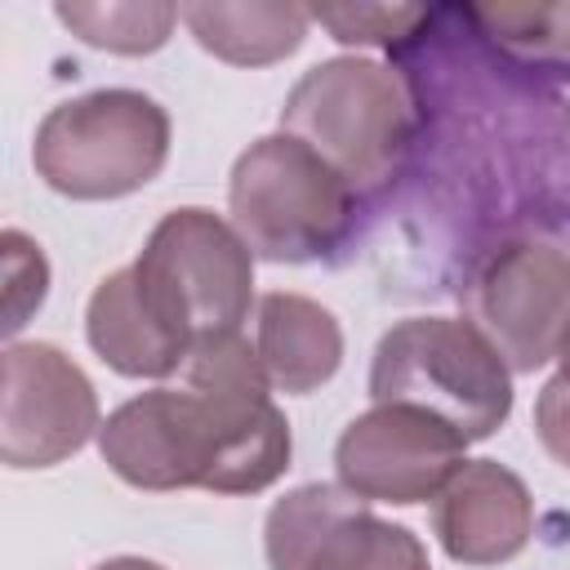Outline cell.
Instances as JSON below:
<instances>
[{"mask_svg":"<svg viewBox=\"0 0 570 570\" xmlns=\"http://www.w3.org/2000/svg\"><path fill=\"white\" fill-rule=\"evenodd\" d=\"M102 463L134 490L263 494L289 468L294 436L272 401L254 343L236 334L196 338L183 387L129 396L98 423Z\"/></svg>","mask_w":570,"mask_h":570,"instance_id":"6da1fadb","label":"cell"},{"mask_svg":"<svg viewBox=\"0 0 570 570\" xmlns=\"http://www.w3.org/2000/svg\"><path fill=\"white\" fill-rule=\"evenodd\" d=\"M281 134L316 151L356 200H379L419 142V102L387 62L338 53L307 67L281 102Z\"/></svg>","mask_w":570,"mask_h":570,"instance_id":"7a4b0ae2","label":"cell"},{"mask_svg":"<svg viewBox=\"0 0 570 570\" xmlns=\"http://www.w3.org/2000/svg\"><path fill=\"white\" fill-rule=\"evenodd\" d=\"M352 187L298 138H254L227 178V223L254 258L316 263L330 258L356 227Z\"/></svg>","mask_w":570,"mask_h":570,"instance_id":"3957f363","label":"cell"},{"mask_svg":"<svg viewBox=\"0 0 570 570\" xmlns=\"http://www.w3.org/2000/svg\"><path fill=\"white\" fill-rule=\"evenodd\" d=\"M370 401L428 410L463 441H485L512 414V374L463 316H405L374 347Z\"/></svg>","mask_w":570,"mask_h":570,"instance_id":"277c9868","label":"cell"},{"mask_svg":"<svg viewBox=\"0 0 570 570\" xmlns=\"http://www.w3.org/2000/svg\"><path fill=\"white\" fill-rule=\"evenodd\" d=\"M169 111L142 89H89L45 111L31 165L58 196L120 200L169 160Z\"/></svg>","mask_w":570,"mask_h":570,"instance_id":"5b68a950","label":"cell"},{"mask_svg":"<svg viewBox=\"0 0 570 570\" xmlns=\"http://www.w3.org/2000/svg\"><path fill=\"white\" fill-rule=\"evenodd\" d=\"M142 298L187 343L236 334L254 307V254L205 205L169 209L129 263Z\"/></svg>","mask_w":570,"mask_h":570,"instance_id":"8992f818","label":"cell"},{"mask_svg":"<svg viewBox=\"0 0 570 570\" xmlns=\"http://www.w3.org/2000/svg\"><path fill=\"white\" fill-rule=\"evenodd\" d=\"M566 285L561 240L512 236L494 245L459 289L463 321L499 352L508 374H534L561 356Z\"/></svg>","mask_w":570,"mask_h":570,"instance_id":"52a82bcc","label":"cell"},{"mask_svg":"<svg viewBox=\"0 0 570 570\" xmlns=\"http://www.w3.org/2000/svg\"><path fill=\"white\" fill-rule=\"evenodd\" d=\"M263 552L272 570H432L410 525L325 481L298 485L267 508Z\"/></svg>","mask_w":570,"mask_h":570,"instance_id":"ba28073f","label":"cell"},{"mask_svg":"<svg viewBox=\"0 0 570 570\" xmlns=\"http://www.w3.org/2000/svg\"><path fill=\"white\" fill-rule=\"evenodd\" d=\"M98 392L89 374L53 343H13L0 352V463L31 472L58 468L98 432Z\"/></svg>","mask_w":570,"mask_h":570,"instance_id":"9c48e42d","label":"cell"},{"mask_svg":"<svg viewBox=\"0 0 570 570\" xmlns=\"http://www.w3.org/2000/svg\"><path fill=\"white\" fill-rule=\"evenodd\" d=\"M468 441L414 405H370L334 441L338 485L361 503L414 508L468 459Z\"/></svg>","mask_w":570,"mask_h":570,"instance_id":"30bf717a","label":"cell"},{"mask_svg":"<svg viewBox=\"0 0 570 570\" xmlns=\"http://www.w3.org/2000/svg\"><path fill=\"white\" fill-rule=\"evenodd\" d=\"M432 534L459 566H503L534 534L530 485L499 459H463L432 494Z\"/></svg>","mask_w":570,"mask_h":570,"instance_id":"8fae6325","label":"cell"},{"mask_svg":"<svg viewBox=\"0 0 570 570\" xmlns=\"http://www.w3.org/2000/svg\"><path fill=\"white\" fill-rule=\"evenodd\" d=\"M254 356L272 392L307 396L338 374L343 325L325 303L307 294H263L254 303Z\"/></svg>","mask_w":570,"mask_h":570,"instance_id":"7c38bea8","label":"cell"},{"mask_svg":"<svg viewBox=\"0 0 570 570\" xmlns=\"http://www.w3.org/2000/svg\"><path fill=\"white\" fill-rule=\"evenodd\" d=\"M85 338L98 352V361L125 379H169L174 370H183L191 347L178 330H169L156 316L129 267H116L89 294Z\"/></svg>","mask_w":570,"mask_h":570,"instance_id":"4fadbf2b","label":"cell"},{"mask_svg":"<svg viewBox=\"0 0 570 570\" xmlns=\"http://www.w3.org/2000/svg\"><path fill=\"white\" fill-rule=\"evenodd\" d=\"M178 18L187 22V31L205 53L232 67H272L289 58L312 27L303 4H276V0H249V4L191 0L178 4Z\"/></svg>","mask_w":570,"mask_h":570,"instance_id":"5bb4252c","label":"cell"},{"mask_svg":"<svg viewBox=\"0 0 570 570\" xmlns=\"http://www.w3.org/2000/svg\"><path fill=\"white\" fill-rule=\"evenodd\" d=\"M58 22L80 36L94 49L107 53H125V58H142L156 53L174 22H178V4L165 0H107V4H58L53 9Z\"/></svg>","mask_w":570,"mask_h":570,"instance_id":"9a60e30c","label":"cell"},{"mask_svg":"<svg viewBox=\"0 0 570 570\" xmlns=\"http://www.w3.org/2000/svg\"><path fill=\"white\" fill-rule=\"evenodd\" d=\"M49 298V258L36 236L0 227V338H13Z\"/></svg>","mask_w":570,"mask_h":570,"instance_id":"2e32d148","label":"cell"},{"mask_svg":"<svg viewBox=\"0 0 570 570\" xmlns=\"http://www.w3.org/2000/svg\"><path fill=\"white\" fill-rule=\"evenodd\" d=\"M428 4H316L307 9L312 22H321L338 45H383L387 53L410 40Z\"/></svg>","mask_w":570,"mask_h":570,"instance_id":"e0dca14e","label":"cell"},{"mask_svg":"<svg viewBox=\"0 0 570 570\" xmlns=\"http://www.w3.org/2000/svg\"><path fill=\"white\" fill-rule=\"evenodd\" d=\"M94 570H165V566L160 561H147V557H107Z\"/></svg>","mask_w":570,"mask_h":570,"instance_id":"ac0fdd59","label":"cell"}]
</instances>
